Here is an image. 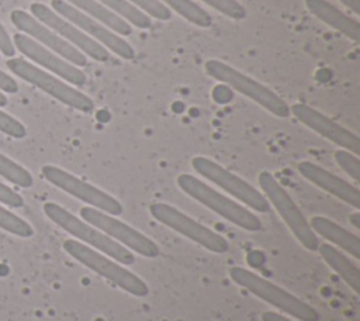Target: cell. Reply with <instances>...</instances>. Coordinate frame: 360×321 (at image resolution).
Returning <instances> with one entry per match:
<instances>
[{"instance_id": "cell-1", "label": "cell", "mask_w": 360, "mask_h": 321, "mask_svg": "<svg viewBox=\"0 0 360 321\" xmlns=\"http://www.w3.org/2000/svg\"><path fill=\"white\" fill-rule=\"evenodd\" d=\"M231 279L256 296L257 298L269 303L270 306L281 310L283 313L300 320V321H318V311L304 300L284 290L283 287L274 284L273 282L256 275L240 266H233L229 269Z\"/></svg>"}, {"instance_id": "cell-2", "label": "cell", "mask_w": 360, "mask_h": 321, "mask_svg": "<svg viewBox=\"0 0 360 321\" xmlns=\"http://www.w3.org/2000/svg\"><path fill=\"white\" fill-rule=\"evenodd\" d=\"M44 213L51 221H53L62 229L73 235L82 244L105 253L107 256L115 259L124 266L132 265L135 262V256L129 249L115 242L114 239H111L110 237H107L100 229L86 222L84 220L77 218L62 206L48 201L44 204Z\"/></svg>"}, {"instance_id": "cell-3", "label": "cell", "mask_w": 360, "mask_h": 321, "mask_svg": "<svg viewBox=\"0 0 360 321\" xmlns=\"http://www.w3.org/2000/svg\"><path fill=\"white\" fill-rule=\"evenodd\" d=\"M177 186L191 199L197 200L200 204L205 206L224 220L238 225L242 229L255 232L262 229V222L256 214L238 204L232 199L221 194L211 186L205 184L202 180L193 175L181 173L177 177Z\"/></svg>"}, {"instance_id": "cell-4", "label": "cell", "mask_w": 360, "mask_h": 321, "mask_svg": "<svg viewBox=\"0 0 360 321\" xmlns=\"http://www.w3.org/2000/svg\"><path fill=\"white\" fill-rule=\"evenodd\" d=\"M63 249L77 262L83 263L86 268L91 269L101 277L117 284L127 293L136 297H143L148 294V284L141 277H138L124 265L107 256L105 253L98 252L76 239H66L63 242Z\"/></svg>"}, {"instance_id": "cell-5", "label": "cell", "mask_w": 360, "mask_h": 321, "mask_svg": "<svg viewBox=\"0 0 360 321\" xmlns=\"http://www.w3.org/2000/svg\"><path fill=\"white\" fill-rule=\"evenodd\" d=\"M204 69L212 79L231 86L233 90L249 97L276 117L285 118L290 115V106L278 94L240 70L218 59H208L204 63Z\"/></svg>"}, {"instance_id": "cell-6", "label": "cell", "mask_w": 360, "mask_h": 321, "mask_svg": "<svg viewBox=\"0 0 360 321\" xmlns=\"http://www.w3.org/2000/svg\"><path fill=\"white\" fill-rule=\"evenodd\" d=\"M260 189L267 201L276 208L278 215L287 224L297 241L308 251L315 252L319 246V239L312 231L309 221L305 218L302 211L297 207L292 197L287 190L277 182V179L269 170H263L257 176Z\"/></svg>"}, {"instance_id": "cell-7", "label": "cell", "mask_w": 360, "mask_h": 321, "mask_svg": "<svg viewBox=\"0 0 360 321\" xmlns=\"http://www.w3.org/2000/svg\"><path fill=\"white\" fill-rule=\"evenodd\" d=\"M7 68L22 80L37 86L38 89L44 90L58 101L79 110L82 113H90L94 108L93 100L82 93L80 90L72 87L62 79L39 69L38 66L21 59V58H11L7 61Z\"/></svg>"}, {"instance_id": "cell-8", "label": "cell", "mask_w": 360, "mask_h": 321, "mask_svg": "<svg viewBox=\"0 0 360 321\" xmlns=\"http://www.w3.org/2000/svg\"><path fill=\"white\" fill-rule=\"evenodd\" d=\"M150 215L160 224L184 235L190 241L201 245L214 253H225L228 251V241L212 231L211 228L195 221L179 208L166 203H153L149 206Z\"/></svg>"}, {"instance_id": "cell-9", "label": "cell", "mask_w": 360, "mask_h": 321, "mask_svg": "<svg viewBox=\"0 0 360 321\" xmlns=\"http://www.w3.org/2000/svg\"><path fill=\"white\" fill-rule=\"evenodd\" d=\"M191 166L198 175L219 186L222 190H225L248 207L253 208L255 211L267 213L270 210V203L257 189H255L246 180L229 172L219 163L214 162L212 159L205 156H194L191 159Z\"/></svg>"}, {"instance_id": "cell-10", "label": "cell", "mask_w": 360, "mask_h": 321, "mask_svg": "<svg viewBox=\"0 0 360 321\" xmlns=\"http://www.w3.org/2000/svg\"><path fill=\"white\" fill-rule=\"evenodd\" d=\"M80 217L115 242L121 244L127 249L134 251L135 253H139L141 256L156 258L160 253V249L153 239L139 232L134 227L125 224L124 221L115 218V215L87 206L80 208Z\"/></svg>"}, {"instance_id": "cell-11", "label": "cell", "mask_w": 360, "mask_h": 321, "mask_svg": "<svg viewBox=\"0 0 360 321\" xmlns=\"http://www.w3.org/2000/svg\"><path fill=\"white\" fill-rule=\"evenodd\" d=\"M42 175L49 183L79 199L80 201L89 204V207L97 208L111 215H120L124 211L122 204L115 197L58 166H42Z\"/></svg>"}, {"instance_id": "cell-12", "label": "cell", "mask_w": 360, "mask_h": 321, "mask_svg": "<svg viewBox=\"0 0 360 321\" xmlns=\"http://www.w3.org/2000/svg\"><path fill=\"white\" fill-rule=\"evenodd\" d=\"M52 10L58 13L65 20L75 24L77 28H80L83 32H86L90 38H93L96 42L103 45L104 48H108L115 55L125 61H131L135 58V49L118 34L98 23L97 20L89 17L83 11L77 10L72 4H69L65 0H52L51 1Z\"/></svg>"}, {"instance_id": "cell-13", "label": "cell", "mask_w": 360, "mask_h": 321, "mask_svg": "<svg viewBox=\"0 0 360 321\" xmlns=\"http://www.w3.org/2000/svg\"><path fill=\"white\" fill-rule=\"evenodd\" d=\"M32 17H35L38 21L49 27L52 31H55L59 37H62L65 41H68L70 45L82 51L84 55H89L91 59L97 62H105L110 58V52L107 48L96 42L93 38H90L86 32H83L80 28H77L70 21L60 17L58 13H55L52 8L42 3H32L30 7Z\"/></svg>"}, {"instance_id": "cell-14", "label": "cell", "mask_w": 360, "mask_h": 321, "mask_svg": "<svg viewBox=\"0 0 360 321\" xmlns=\"http://www.w3.org/2000/svg\"><path fill=\"white\" fill-rule=\"evenodd\" d=\"M10 20L20 31L25 32V35H28L42 46L48 48L49 51L55 52L56 55L62 56L72 65L77 68L87 65V58L82 51L70 45L68 41L59 37L55 31H52L49 27L38 21L35 17H32L27 11L18 10V8L13 10L10 14Z\"/></svg>"}, {"instance_id": "cell-15", "label": "cell", "mask_w": 360, "mask_h": 321, "mask_svg": "<svg viewBox=\"0 0 360 321\" xmlns=\"http://www.w3.org/2000/svg\"><path fill=\"white\" fill-rule=\"evenodd\" d=\"M13 45L17 48L22 55L28 56L35 63L44 66L45 69L51 70L56 76L62 77L70 84H75L77 87L86 84V75L83 70H80L77 66L72 65L62 56L56 55L55 52L49 51L48 48L42 46L28 35L22 32H15L13 37Z\"/></svg>"}, {"instance_id": "cell-16", "label": "cell", "mask_w": 360, "mask_h": 321, "mask_svg": "<svg viewBox=\"0 0 360 321\" xmlns=\"http://www.w3.org/2000/svg\"><path fill=\"white\" fill-rule=\"evenodd\" d=\"M290 114H292L300 122L318 132L321 137L329 139L330 142L342 146L343 149L359 155L360 153V139L356 134L342 127L332 118L326 117L321 111L312 108L304 103H295L290 107Z\"/></svg>"}, {"instance_id": "cell-17", "label": "cell", "mask_w": 360, "mask_h": 321, "mask_svg": "<svg viewBox=\"0 0 360 321\" xmlns=\"http://www.w3.org/2000/svg\"><path fill=\"white\" fill-rule=\"evenodd\" d=\"M297 169L302 177L309 180L319 189L330 193L332 196L347 203L356 210L360 208V191L352 183L309 160L300 162L297 165Z\"/></svg>"}, {"instance_id": "cell-18", "label": "cell", "mask_w": 360, "mask_h": 321, "mask_svg": "<svg viewBox=\"0 0 360 321\" xmlns=\"http://www.w3.org/2000/svg\"><path fill=\"white\" fill-rule=\"evenodd\" d=\"M305 6L316 18L330 25L332 28L352 39L354 44H359L360 25L354 18L346 15L343 11H340L326 0H305Z\"/></svg>"}, {"instance_id": "cell-19", "label": "cell", "mask_w": 360, "mask_h": 321, "mask_svg": "<svg viewBox=\"0 0 360 321\" xmlns=\"http://www.w3.org/2000/svg\"><path fill=\"white\" fill-rule=\"evenodd\" d=\"M309 225L312 231L326 241L338 245L342 248L345 252L352 255L354 259L360 258V238L359 235L347 231L346 228L340 227L335 221L322 217V215H315L311 218Z\"/></svg>"}, {"instance_id": "cell-20", "label": "cell", "mask_w": 360, "mask_h": 321, "mask_svg": "<svg viewBox=\"0 0 360 321\" xmlns=\"http://www.w3.org/2000/svg\"><path fill=\"white\" fill-rule=\"evenodd\" d=\"M318 252L326 265L356 293H360V269L343 252L330 244H319Z\"/></svg>"}, {"instance_id": "cell-21", "label": "cell", "mask_w": 360, "mask_h": 321, "mask_svg": "<svg viewBox=\"0 0 360 321\" xmlns=\"http://www.w3.org/2000/svg\"><path fill=\"white\" fill-rule=\"evenodd\" d=\"M77 10L83 11L89 17L97 20L111 31H114L118 35H131L132 34V25L128 24L122 17L115 14L114 11L108 10L105 6H103L97 0H65Z\"/></svg>"}, {"instance_id": "cell-22", "label": "cell", "mask_w": 360, "mask_h": 321, "mask_svg": "<svg viewBox=\"0 0 360 321\" xmlns=\"http://www.w3.org/2000/svg\"><path fill=\"white\" fill-rule=\"evenodd\" d=\"M159 1L165 4L167 8L170 7L179 15H181L188 23L197 27L207 28V27H211L212 24L211 15L202 7H200L197 3L191 0H159Z\"/></svg>"}, {"instance_id": "cell-23", "label": "cell", "mask_w": 360, "mask_h": 321, "mask_svg": "<svg viewBox=\"0 0 360 321\" xmlns=\"http://www.w3.org/2000/svg\"><path fill=\"white\" fill-rule=\"evenodd\" d=\"M103 6H105L108 10L114 11L120 17H122L128 24L135 25L141 30H148L152 25L150 17L146 15L143 11L128 3L127 0H97Z\"/></svg>"}, {"instance_id": "cell-24", "label": "cell", "mask_w": 360, "mask_h": 321, "mask_svg": "<svg viewBox=\"0 0 360 321\" xmlns=\"http://www.w3.org/2000/svg\"><path fill=\"white\" fill-rule=\"evenodd\" d=\"M0 176L20 187H31L34 183L31 173L25 168L3 153H0Z\"/></svg>"}, {"instance_id": "cell-25", "label": "cell", "mask_w": 360, "mask_h": 321, "mask_svg": "<svg viewBox=\"0 0 360 321\" xmlns=\"http://www.w3.org/2000/svg\"><path fill=\"white\" fill-rule=\"evenodd\" d=\"M0 228H3L4 231H7L10 234L17 235V237H22V238H28L34 234L32 227L27 221H24L22 218H20L14 213L6 210L1 206H0Z\"/></svg>"}, {"instance_id": "cell-26", "label": "cell", "mask_w": 360, "mask_h": 321, "mask_svg": "<svg viewBox=\"0 0 360 321\" xmlns=\"http://www.w3.org/2000/svg\"><path fill=\"white\" fill-rule=\"evenodd\" d=\"M205 4L232 20H243L248 15L245 7L236 0H202Z\"/></svg>"}, {"instance_id": "cell-27", "label": "cell", "mask_w": 360, "mask_h": 321, "mask_svg": "<svg viewBox=\"0 0 360 321\" xmlns=\"http://www.w3.org/2000/svg\"><path fill=\"white\" fill-rule=\"evenodd\" d=\"M141 11H143L146 15L153 17L160 21H167L172 17V11L162 4L159 0H127Z\"/></svg>"}, {"instance_id": "cell-28", "label": "cell", "mask_w": 360, "mask_h": 321, "mask_svg": "<svg viewBox=\"0 0 360 321\" xmlns=\"http://www.w3.org/2000/svg\"><path fill=\"white\" fill-rule=\"evenodd\" d=\"M336 163L354 180L360 182V160L357 155L346 151V149H338L335 153Z\"/></svg>"}, {"instance_id": "cell-29", "label": "cell", "mask_w": 360, "mask_h": 321, "mask_svg": "<svg viewBox=\"0 0 360 321\" xmlns=\"http://www.w3.org/2000/svg\"><path fill=\"white\" fill-rule=\"evenodd\" d=\"M0 131L17 139L24 138L27 135L25 127L17 118L8 115L1 110H0Z\"/></svg>"}, {"instance_id": "cell-30", "label": "cell", "mask_w": 360, "mask_h": 321, "mask_svg": "<svg viewBox=\"0 0 360 321\" xmlns=\"http://www.w3.org/2000/svg\"><path fill=\"white\" fill-rule=\"evenodd\" d=\"M0 201L10 207H14V208H18L24 204L22 197L1 182H0Z\"/></svg>"}, {"instance_id": "cell-31", "label": "cell", "mask_w": 360, "mask_h": 321, "mask_svg": "<svg viewBox=\"0 0 360 321\" xmlns=\"http://www.w3.org/2000/svg\"><path fill=\"white\" fill-rule=\"evenodd\" d=\"M0 52L6 56H13L15 55V48L13 45L11 38L8 37L6 28L3 27V24L0 23Z\"/></svg>"}, {"instance_id": "cell-32", "label": "cell", "mask_w": 360, "mask_h": 321, "mask_svg": "<svg viewBox=\"0 0 360 321\" xmlns=\"http://www.w3.org/2000/svg\"><path fill=\"white\" fill-rule=\"evenodd\" d=\"M0 90L6 92V93H17L18 92L17 82L3 70H0Z\"/></svg>"}, {"instance_id": "cell-33", "label": "cell", "mask_w": 360, "mask_h": 321, "mask_svg": "<svg viewBox=\"0 0 360 321\" xmlns=\"http://www.w3.org/2000/svg\"><path fill=\"white\" fill-rule=\"evenodd\" d=\"M262 321H291V320L274 311H264L262 314Z\"/></svg>"}, {"instance_id": "cell-34", "label": "cell", "mask_w": 360, "mask_h": 321, "mask_svg": "<svg viewBox=\"0 0 360 321\" xmlns=\"http://www.w3.org/2000/svg\"><path fill=\"white\" fill-rule=\"evenodd\" d=\"M343 6L350 8L354 14L360 15V0H339Z\"/></svg>"}, {"instance_id": "cell-35", "label": "cell", "mask_w": 360, "mask_h": 321, "mask_svg": "<svg viewBox=\"0 0 360 321\" xmlns=\"http://www.w3.org/2000/svg\"><path fill=\"white\" fill-rule=\"evenodd\" d=\"M349 220H350V222L353 224V227H354L356 229L360 228V213H359V211L353 213V214L349 217Z\"/></svg>"}, {"instance_id": "cell-36", "label": "cell", "mask_w": 360, "mask_h": 321, "mask_svg": "<svg viewBox=\"0 0 360 321\" xmlns=\"http://www.w3.org/2000/svg\"><path fill=\"white\" fill-rule=\"evenodd\" d=\"M7 104V97L3 92H0V107H4Z\"/></svg>"}]
</instances>
